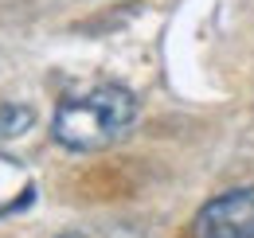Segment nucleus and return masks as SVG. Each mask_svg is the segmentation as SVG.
<instances>
[{
	"mask_svg": "<svg viewBox=\"0 0 254 238\" xmlns=\"http://www.w3.org/2000/svg\"><path fill=\"white\" fill-rule=\"evenodd\" d=\"M133 118H137V98L126 86H94L59 102L51 118V133L70 152H94L122 141Z\"/></svg>",
	"mask_w": 254,
	"mask_h": 238,
	"instance_id": "obj_1",
	"label": "nucleus"
},
{
	"mask_svg": "<svg viewBox=\"0 0 254 238\" xmlns=\"http://www.w3.org/2000/svg\"><path fill=\"white\" fill-rule=\"evenodd\" d=\"M195 238H254V187L207 199L195 215Z\"/></svg>",
	"mask_w": 254,
	"mask_h": 238,
	"instance_id": "obj_2",
	"label": "nucleus"
},
{
	"mask_svg": "<svg viewBox=\"0 0 254 238\" xmlns=\"http://www.w3.org/2000/svg\"><path fill=\"white\" fill-rule=\"evenodd\" d=\"M35 114L28 106H12V102H0V137H20L32 129Z\"/></svg>",
	"mask_w": 254,
	"mask_h": 238,
	"instance_id": "obj_3",
	"label": "nucleus"
}]
</instances>
